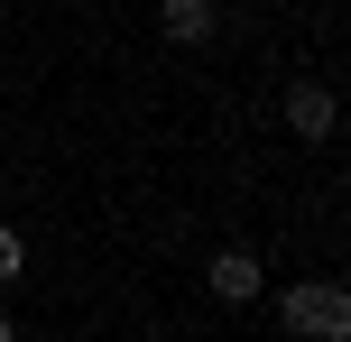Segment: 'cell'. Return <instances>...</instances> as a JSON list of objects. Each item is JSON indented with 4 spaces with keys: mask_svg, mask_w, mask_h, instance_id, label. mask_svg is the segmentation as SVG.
<instances>
[{
    "mask_svg": "<svg viewBox=\"0 0 351 342\" xmlns=\"http://www.w3.org/2000/svg\"><path fill=\"white\" fill-rule=\"evenodd\" d=\"M278 324H287V342H342V333H351L342 278H296V287L278 296Z\"/></svg>",
    "mask_w": 351,
    "mask_h": 342,
    "instance_id": "obj_1",
    "label": "cell"
},
{
    "mask_svg": "<svg viewBox=\"0 0 351 342\" xmlns=\"http://www.w3.org/2000/svg\"><path fill=\"white\" fill-rule=\"evenodd\" d=\"M333 121H342L333 84H287V130L296 139H333Z\"/></svg>",
    "mask_w": 351,
    "mask_h": 342,
    "instance_id": "obj_2",
    "label": "cell"
},
{
    "mask_svg": "<svg viewBox=\"0 0 351 342\" xmlns=\"http://www.w3.org/2000/svg\"><path fill=\"white\" fill-rule=\"evenodd\" d=\"M213 296L222 306H250L259 296V250H213Z\"/></svg>",
    "mask_w": 351,
    "mask_h": 342,
    "instance_id": "obj_3",
    "label": "cell"
},
{
    "mask_svg": "<svg viewBox=\"0 0 351 342\" xmlns=\"http://www.w3.org/2000/svg\"><path fill=\"white\" fill-rule=\"evenodd\" d=\"M158 28L176 37V47H204V37L222 28V10H213V0H158Z\"/></svg>",
    "mask_w": 351,
    "mask_h": 342,
    "instance_id": "obj_4",
    "label": "cell"
},
{
    "mask_svg": "<svg viewBox=\"0 0 351 342\" xmlns=\"http://www.w3.org/2000/svg\"><path fill=\"white\" fill-rule=\"evenodd\" d=\"M19 269H28V241H19V232H10V222H0V287H10V278H19Z\"/></svg>",
    "mask_w": 351,
    "mask_h": 342,
    "instance_id": "obj_5",
    "label": "cell"
},
{
    "mask_svg": "<svg viewBox=\"0 0 351 342\" xmlns=\"http://www.w3.org/2000/svg\"><path fill=\"white\" fill-rule=\"evenodd\" d=\"M0 342H19V324H10V315H0Z\"/></svg>",
    "mask_w": 351,
    "mask_h": 342,
    "instance_id": "obj_6",
    "label": "cell"
}]
</instances>
